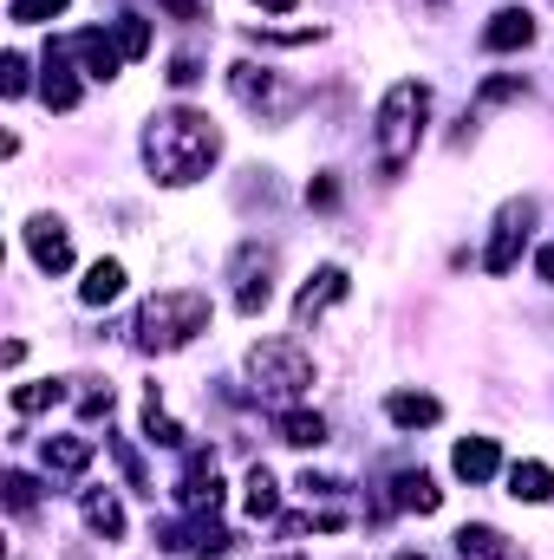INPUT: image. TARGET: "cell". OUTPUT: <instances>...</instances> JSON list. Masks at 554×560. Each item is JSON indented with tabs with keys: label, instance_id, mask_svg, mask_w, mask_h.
Instances as JSON below:
<instances>
[{
	"label": "cell",
	"instance_id": "1",
	"mask_svg": "<svg viewBox=\"0 0 554 560\" xmlns=\"http://www.w3.org/2000/svg\"><path fill=\"white\" fill-rule=\"evenodd\" d=\"M216 150H222V131H216L203 112H189V105L157 112V118L143 125V163H150V176H157V183H170V189H183V183L209 176Z\"/></svg>",
	"mask_w": 554,
	"mask_h": 560
},
{
	"label": "cell",
	"instance_id": "2",
	"mask_svg": "<svg viewBox=\"0 0 554 560\" xmlns=\"http://www.w3.org/2000/svg\"><path fill=\"white\" fill-rule=\"evenodd\" d=\"M203 326H209V293L170 287V293H150V300H143L131 332H138L143 352H176V346H189Z\"/></svg>",
	"mask_w": 554,
	"mask_h": 560
},
{
	"label": "cell",
	"instance_id": "3",
	"mask_svg": "<svg viewBox=\"0 0 554 560\" xmlns=\"http://www.w3.org/2000/svg\"><path fill=\"white\" fill-rule=\"evenodd\" d=\"M424 118H430V92L417 79H399L385 98H379V170L399 176L424 143Z\"/></svg>",
	"mask_w": 554,
	"mask_h": 560
},
{
	"label": "cell",
	"instance_id": "4",
	"mask_svg": "<svg viewBox=\"0 0 554 560\" xmlns=\"http://www.w3.org/2000/svg\"><path fill=\"white\" fill-rule=\"evenodd\" d=\"M249 378H255L262 398L287 405V398H300V392L313 385V359H307L293 339H262V346L249 352Z\"/></svg>",
	"mask_w": 554,
	"mask_h": 560
},
{
	"label": "cell",
	"instance_id": "5",
	"mask_svg": "<svg viewBox=\"0 0 554 560\" xmlns=\"http://www.w3.org/2000/svg\"><path fill=\"white\" fill-rule=\"evenodd\" d=\"M529 229H535V202H529V196L503 202V215H496V235H489V248H483V268H489V275H509V268L522 261V242H529Z\"/></svg>",
	"mask_w": 554,
	"mask_h": 560
},
{
	"label": "cell",
	"instance_id": "6",
	"mask_svg": "<svg viewBox=\"0 0 554 560\" xmlns=\"http://www.w3.org/2000/svg\"><path fill=\"white\" fill-rule=\"evenodd\" d=\"M176 509H183V515H216V509H222V476H216V456H209V450H189V456H183Z\"/></svg>",
	"mask_w": 554,
	"mask_h": 560
},
{
	"label": "cell",
	"instance_id": "7",
	"mask_svg": "<svg viewBox=\"0 0 554 560\" xmlns=\"http://www.w3.org/2000/svg\"><path fill=\"white\" fill-rule=\"evenodd\" d=\"M157 541L170 548V555H229L235 548V535L216 522V515H189V522H163L157 528Z\"/></svg>",
	"mask_w": 554,
	"mask_h": 560
},
{
	"label": "cell",
	"instance_id": "8",
	"mask_svg": "<svg viewBox=\"0 0 554 560\" xmlns=\"http://www.w3.org/2000/svg\"><path fill=\"white\" fill-rule=\"evenodd\" d=\"M268 300H275V248H255L249 242L235 255V306L242 313H262Z\"/></svg>",
	"mask_w": 554,
	"mask_h": 560
},
{
	"label": "cell",
	"instance_id": "9",
	"mask_svg": "<svg viewBox=\"0 0 554 560\" xmlns=\"http://www.w3.org/2000/svg\"><path fill=\"white\" fill-rule=\"evenodd\" d=\"M66 52H72V59H85V72H92V79H118V66H125V46H118V33H105V26L72 33V39H66Z\"/></svg>",
	"mask_w": 554,
	"mask_h": 560
},
{
	"label": "cell",
	"instance_id": "10",
	"mask_svg": "<svg viewBox=\"0 0 554 560\" xmlns=\"http://www.w3.org/2000/svg\"><path fill=\"white\" fill-rule=\"evenodd\" d=\"M229 92H235L242 105H255V112H287V105H293V92H280V79L262 72V66H235V72H229Z\"/></svg>",
	"mask_w": 554,
	"mask_h": 560
},
{
	"label": "cell",
	"instance_id": "11",
	"mask_svg": "<svg viewBox=\"0 0 554 560\" xmlns=\"http://www.w3.org/2000/svg\"><path fill=\"white\" fill-rule=\"evenodd\" d=\"M26 255H33V268L39 275H66L72 268V242H66V229L59 222H26Z\"/></svg>",
	"mask_w": 554,
	"mask_h": 560
},
{
	"label": "cell",
	"instance_id": "12",
	"mask_svg": "<svg viewBox=\"0 0 554 560\" xmlns=\"http://www.w3.org/2000/svg\"><path fill=\"white\" fill-rule=\"evenodd\" d=\"M522 46H535V20H529V7H503L483 26V52H522Z\"/></svg>",
	"mask_w": 554,
	"mask_h": 560
},
{
	"label": "cell",
	"instance_id": "13",
	"mask_svg": "<svg viewBox=\"0 0 554 560\" xmlns=\"http://www.w3.org/2000/svg\"><path fill=\"white\" fill-rule=\"evenodd\" d=\"M457 555L463 560H529L503 528H489V522H470V528H457Z\"/></svg>",
	"mask_w": 554,
	"mask_h": 560
},
{
	"label": "cell",
	"instance_id": "14",
	"mask_svg": "<svg viewBox=\"0 0 554 560\" xmlns=\"http://www.w3.org/2000/svg\"><path fill=\"white\" fill-rule=\"evenodd\" d=\"M339 300H346V275H339V268H320V275L300 287V300H293V319H300V326H313V319H320L326 306H339Z\"/></svg>",
	"mask_w": 554,
	"mask_h": 560
},
{
	"label": "cell",
	"instance_id": "15",
	"mask_svg": "<svg viewBox=\"0 0 554 560\" xmlns=\"http://www.w3.org/2000/svg\"><path fill=\"white\" fill-rule=\"evenodd\" d=\"M450 469H457L463 482H489V476L503 469V450H496V436H463V443L450 450Z\"/></svg>",
	"mask_w": 554,
	"mask_h": 560
},
{
	"label": "cell",
	"instance_id": "16",
	"mask_svg": "<svg viewBox=\"0 0 554 560\" xmlns=\"http://www.w3.org/2000/svg\"><path fill=\"white\" fill-rule=\"evenodd\" d=\"M39 98H46L53 112H72V105H79V79L66 72V46H53V52H46V79H39Z\"/></svg>",
	"mask_w": 554,
	"mask_h": 560
},
{
	"label": "cell",
	"instance_id": "17",
	"mask_svg": "<svg viewBox=\"0 0 554 560\" xmlns=\"http://www.w3.org/2000/svg\"><path fill=\"white\" fill-rule=\"evenodd\" d=\"M385 411H392V423H399V430H417V423H437V418H443V405H437L430 392H392V398H385Z\"/></svg>",
	"mask_w": 554,
	"mask_h": 560
},
{
	"label": "cell",
	"instance_id": "18",
	"mask_svg": "<svg viewBox=\"0 0 554 560\" xmlns=\"http://www.w3.org/2000/svg\"><path fill=\"white\" fill-rule=\"evenodd\" d=\"M275 430H280V443H293V450H320L326 443V418L320 411H280Z\"/></svg>",
	"mask_w": 554,
	"mask_h": 560
},
{
	"label": "cell",
	"instance_id": "19",
	"mask_svg": "<svg viewBox=\"0 0 554 560\" xmlns=\"http://www.w3.org/2000/svg\"><path fill=\"white\" fill-rule=\"evenodd\" d=\"M92 463V436H46V469L53 476H79Z\"/></svg>",
	"mask_w": 554,
	"mask_h": 560
},
{
	"label": "cell",
	"instance_id": "20",
	"mask_svg": "<svg viewBox=\"0 0 554 560\" xmlns=\"http://www.w3.org/2000/svg\"><path fill=\"white\" fill-rule=\"evenodd\" d=\"M392 489H399L392 502H399V509H417V515H437V502H443V489H437V482H430L424 469H405V476H399Z\"/></svg>",
	"mask_w": 554,
	"mask_h": 560
},
{
	"label": "cell",
	"instance_id": "21",
	"mask_svg": "<svg viewBox=\"0 0 554 560\" xmlns=\"http://www.w3.org/2000/svg\"><path fill=\"white\" fill-rule=\"evenodd\" d=\"M509 495H516V502H549L554 469L549 463H516V469H509Z\"/></svg>",
	"mask_w": 554,
	"mask_h": 560
},
{
	"label": "cell",
	"instance_id": "22",
	"mask_svg": "<svg viewBox=\"0 0 554 560\" xmlns=\"http://www.w3.org/2000/svg\"><path fill=\"white\" fill-rule=\"evenodd\" d=\"M125 293V268L118 261H92V275H85V287H79V300L85 306H112Z\"/></svg>",
	"mask_w": 554,
	"mask_h": 560
},
{
	"label": "cell",
	"instance_id": "23",
	"mask_svg": "<svg viewBox=\"0 0 554 560\" xmlns=\"http://www.w3.org/2000/svg\"><path fill=\"white\" fill-rule=\"evenodd\" d=\"M85 522L99 528V535H125V509H118V495H105V489H85Z\"/></svg>",
	"mask_w": 554,
	"mask_h": 560
},
{
	"label": "cell",
	"instance_id": "24",
	"mask_svg": "<svg viewBox=\"0 0 554 560\" xmlns=\"http://www.w3.org/2000/svg\"><path fill=\"white\" fill-rule=\"evenodd\" d=\"M242 502H249V515H255V522H268V515L280 509L275 476H268V469H249V495H242Z\"/></svg>",
	"mask_w": 554,
	"mask_h": 560
},
{
	"label": "cell",
	"instance_id": "25",
	"mask_svg": "<svg viewBox=\"0 0 554 560\" xmlns=\"http://www.w3.org/2000/svg\"><path fill=\"white\" fill-rule=\"evenodd\" d=\"M59 398H66V385H53V378H46V385H13V411H20V418H33V411H53Z\"/></svg>",
	"mask_w": 554,
	"mask_h": 560
},
{
	"label": "cell",
	"instance_id": "26",
	"mask_svg": "<svg viewBox=\"0 0 554 560\" xmlns=\"http://www.w3.org/2000/svg\"><path fill=\"white\" fill-rule=\"evenodd\" d=\"M143 430H150V443H163V450H176L183 443V423H170L157 411V385H150V411H143Z\"/></svg>",
	"mask_w": 554,
	"mask_h": 560
},
{
	"label": "cell",
	"instance_id": "27",
	"mask_svg": "<svg viewBox=\"0 0 554 560\" xmlns=\"http://www.w3.org/2000/svg\"><path fill=\"white\" fill-rule=\"evenodd\" d=\"M0 489H7V509H13V515H33V502H39V482H33V476H20V469H13Z\"/></svg>",
	"mask_w": 554,
	"mask_h": 560
},
{
	"label": "cell",
	"instance_id": "28",
	"mask_svg": "<svg viewBox=\"0 0 554 560\" xmlns=\"http://www.w3.org/2000/svg\"><path fill=\"white\" fill-rule=\"evenodd\" d=\"M118 46H125V59H143V52H150V26L125 13V20H118Z\"/></svg>",
	"mask_w": 554,
	"mask_h": 560
},
{
	"label": "cell",
	"instance_id": "29",
	"mask_svg": "<svg viewBox=\"0 0 554 560\" xmlns=\"http://www.w3.org/2000/svg\"><path fill=\"white\" fill-rule=\"evenodd\" d=\"M163 79H170V85H176V92H189V85H196V79H203V59H196V52H176V59H170V72H163Z\"/></svg>",
	"mask_w": 554,
	"mask_h": 560
},
{
	"label": "cell",
	"instance_id": "30",
	"mask_svg": "<svg viewBox=\"0 0 554 560\" xmlns=\"http://www.w3.org/2000/svg\"><path fill=\"white\" fill-rule=\"evenodd\" d=\"M53 13H66V0H13V20H20V26H39V20H53Z\"/></svg>",
	"mask_w": 554,
	"mask_h": 560
},
{
	"label": "cell",
	"instance_id": "31",
	"mask_svg": "<svg viewBox=\"0 0 554 560\" xmlns=\"http://www.w3.org/2000/svg\"><path fill=\"white\" fill-rule=\"evenodd\" d=\"M0 85H7V98H20V92H26V59H20V52H7V59H0Z\"/></svg>",
	"mask_w": 554,
	"mask_h": 560
},
{
	"label": "cell",
	"instance_id": "32",
	"mask_svg": "<svg viewBox=\"0 0 554 560\" xmlns=\"http://www.w3.org/2000/svg\"><path fill=\"white\" fill-rule=\"evenodd\" d=\"M516 92H529V85H522V79H483L476 105H503V98H516Z\"/></svg>",
	"mask_w": 554,
	"mask_h": 560
},
{
	"label": "cell",
	"instance_id": "33",
	"mask_svg": "<svg viewBox=\"0 0 554 560\" xmlns=\"http://www.w3.org/2000/svg\"><path fill=\"white\" fill-rule=\"evenodd\" d=\"M112 456H118V469L131 476V489H150V482H143V463H138V450H131V443H118V436H112Z\"/></svg>",
	"mask_w": 554,
	"mask_h": 560
},
{
	"label": "cell",
	"instance_id": "34",
	"mask_svg": "<svg viewBox=\"0 0 554 560\" xmlns=\"http://www.w3.org/2000/svg\"><path fill=\"white\" fill-rule=\"evenodd\" d=\"M307 202H313V209H333V202H339V189H333V176H320V183H307Z\"/></svg>",
	"mask_w": 554,
	"mask_h": 560
},
{
	"label": "cell",
	"instance_id": "35",
	"mask_svg": "<svg viewBox=\"0 0 554 560\" xmlns=\"http://www.w3.org/2000/svg\"><path fill=\"white\" fill-rule=\"evenodd\" d=\"M112 405H118V398H112V385H105V392H85L79 411H85V418H112Z\"/></svg>",
	"mask_w": 554,
	"mask_h": 560
},
{
	"label": "cell",
	"instance_id": "36",
	"mask_svg": "<svg viewBox=\"0 0 554 560\" xmlns=\"http://www.w3.org/2000/svg\"><path fill=\"white\" fill-rule=\"evenodd\" d=\"M163 13H176V20H203V0H157Z\"/></svg>",
	"mask_w": 554,
	"mask_h": 560
},
{
	"label": "cell",
	"instance_id": "37",
	"mask_svg": "<svg viewBox=\"0 0 554 560\" xmlns=\"http://www.w3.org/2000/svg\"><path fill=\"white\" fill-rule=\"evenodd\" d=\"M535 268H542V280H549V287H554V242H549V248H542V255H535Z\"/></svg>",
	"mask_w": 554,
	"mask_h": 560
},
{
	"label": "cell",
	"instance_id": "38",
	"mask_svg": "<svg viewBox=\"0 0 554 560\" xmlns=\"http://www.w3.org/2000/svg\"><path fill=\"white\" fill-rule=\"evenodd\" d=\"M255 7H268V13H293L300 0H255Z\"/></svg>",
	"mask_w": 554,
	"mask_h": 560
},
{
	"label": "cell",
	"instance_id": "39",
	"mask_svg": "<svg viewBox=\"0 0 554 560\" xmlns=\"http://www.w3.org/2000/svg\"><path fill=\"white\" fill-rule=\"evenodd\" d=\"M399 560H424V555H399Z\"/></svg>",
	"mask_w": 554,
	"mask_h": 560
}]
</instances>
